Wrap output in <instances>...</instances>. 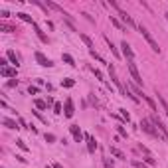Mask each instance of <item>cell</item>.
<instances>
[{"label":"cell","instance_id":"cell-11","mask_svg":"<svg viewBox=\"0 0 168 168\" xmlns=\"http://www.w3.org/2000/svg\"><path fill=\"white\" fill-rule=\"evenodd\" d=\"M6 56H8V59H10V61H12V63H14V66H16V67H18V66H20V59H18V56H16V52H12V50H8V52H6Z\"/></svg>","mask_w":168,"mask_h":168},{"label":"cell","instance_id":"cell-7","mask_svg":"<svg viewBox=\"0 0 168 168\" xmlns=\"http://www.w3.org/2000/svg\"><path fill=\"white\" fill-rule=\"evenodd\" d=\"M121 48H123V56L127 57V61H134V53H133V50H131V46H129L127 42H123Z\"/></svg>","mask_w":168,"mask_h":168},{"label":"cell","instance_id":"cell-19","mask_svg":"<svg viewBox=\"0 0 168 168\" xmlns=\"http://www.w3.org/2000/svg\"><path fill=\"white\" fill-rule=\"evenodd\" d=\"M129 89H131V91H133V93H134V95H137V97H138V95H140V97H143V95H144V93H143V91H140V87H138V85H137V83H133V85H131V87H129Z\"/></svg>","mask_w":168,"mask_h":168},{"label":"cell","instance_id":"cell-21","mask_svg":"<svg viewBox=\"0 0 168 168\" xmlns=\"http://www.w3.org/2000/svg\"><path fill=\"white\" fill-rule=\"evenodd\" d=\"M158 101H160V105H162V109H164V113H166V117H168V103H166V99L162 95H158Z\"/></svg>","mask_w":168,"mask_h":168},{"label":"cell","instance_id":"cell-12","mask_svg":"<svg viewBox=\"0 0 168 168\" xmlns=\"http://www.w3.org/2000/svg\"><path fill=\"white\" fill-rule=\"evenodd\" d=\"M18 16L20 20H24V22H28V24H32V26H36V22H34V18H32V16H28V14H24V12H18L16 14Z\"/></svg>","mask_w":168,"mask_h":168},{"label":"cell","instance_id":"cell-33","mask_svg":"<svg viewBox=\"0 0 168 168\" xmlns=\"http://www.w3.org/2000/svg\"><path fill=\"white\" fill-rule=\"evenodd\" d=\"M117 131H119V134H121V137H127V131H125V129H123V127H119V129H117Z\"/></svg>","mask_w":168,"mask_h":168},{"label":"cell","instance_id":"cell-8","mask_svg":"<svg viewBox=\"0 0 168 168\" xmlns=\"http://www.w3.org/2000/svg\"><path fill=\"white\" fill-rule=\"evenodd\" d=\"M69 131H71V134H73V138H75V143H81V138L85 137L83 133H81V129L77 127V125H71L69 127Z\"/></svg>","mask_w":168,"mask_h":168},{"label":"cell","instance_id":"cell-5","mask_svg":"<svg viewBox=\"0 0 168 168\" xmlns=\"http://www.w3.org/2000/svg\"><path fill=\"white\" fill-rule=\"evenodd\" d=\"M117 12H119V16H121V18H123V22H125V24H127V26H129V28H138V26H137V24H134V20H133V18H131V16H129L127 12H125V10H123V8H121V10H117Z\"/></svg>","mask_w":168,"mask_h":168},{"label":"cell","instance_id":"cell-38","mask_svg":"<svg viewBox=\"0 0 168 168\" xmlns=\"http://www.w3.org/2000/svg\"><path fill=\"white\" fill-rule=\"evenodd\" d=\"M164 16H166V20H168V12H166V14H164Z\"/></svg>","mask_w":168,"mask_h":168},{"label":"cell","instance_id":"cell-27","mask_svg":"<svg viewBox=\"0 0 168 168\" xmlns=\"http://www.w3.org/2000/svg\"><path fill=\"white\" fill-rule=\"evenodd\" d=\"M0 30H4V32H16V28H12V26H8V24H0Z\"/></svg>","mask_w":168,"mask_h":168},{"label":"cell","instance_id":"cell-4","mask_svg":"<svg viewBox=\"0 0 168 168\" xmlns=\"http://www.w3.org/2000/svg\"><path fill=\"white\" fill-rule=\"evenodd\" d=\"M140 127H143V131H144V133H148L150 137H158V133H156L154 125L150 123V119H143V121H140Z\"/></svg>","mask_w":168,"mask_h":168},{"label":"cell","instance_id":"cell-26","mask_svg":"<svg viewBox=\"0 0 168 168\" xmlns=\"http://www.w3.org/2000/svg\"><path fill=\"white\" fill-rule=\"evenodd\" d=\"M119 111H121V117H123V119H125V121H127V123L131 121V115H129V113H127V109H119Z\"/></svg>","mask_w":168,"mask_h":168},{"label":"cell","instance_id":"cell-28","mask_svg":"<svg viewBox=\"0 0 168 168\" xmlns=\"http://www.w3.org/2000/svg\"><path fill=\"white\" fill-rule=\"evenodd\" d=\"M93 73H95V77H97V79H101V81H105V79H103V73L99 71V69H95V67H93Z\"/></svg>","mask_w":168,"mask_h":168},{"label":"cell","instance_id":"cell-6","mask_svg":"<svg viewBox=\"0 0 168 168\" xmlns=\"http://www.w3.org/2000/svg\"><path fill=\"white\" fill-rule=\"evenodd\" d=\"M36 61L40 63V66H44V67H52V66H53L52 59H50V57H46L42 52H36Z\"/></svg>","mask_w":168,"mask_h":168},{"label":"cell","instance_id":"cell-20","mask_svg":"<svg viewBox=\"0 0 168 168\" xmlns=\"http://www.w3.org/2000/svg\"><path fill=\"white\" fill-rule=\"evenodd\" d=\"M111 24H113V26H115V28H117V30H125V26H123L121 22H119V20L115 18V16H111Z\"/></svg>","mask_w":168,"mask_h":168},{"label":"cell","instance_id":"cell-36","mask_svg":"<svg viewBox=\"0 0 168 168\" xmlns=\"http://www.w3.org/2000/svg\"><path fill=\"white\" fill-rule=\"evenodd\" d=\"M105 166H107V168H113V162H111V160H105Z\"/></svg>","mask_w":168,"mask_h":168},{"label":"cell","instance_id":"cell-16","mask_svg":"<svg viewBox=\"0 0 168 168\" xmlns=\"http://www.w3.org/2000/svg\"><path fill=\"white\" fill-rule=\"evenodd\" d=\"M105 42H107V44H109V50L113 52V56H115V57H121V53H119V50H117L115 46H113V42L109 40V38H105Z\"/></svg>","mask_w":168,"mask_h":168},{"label":"cell","instance_id":"cell-35","mask_svg":"<svg viewBox=\"0 0 168 168\" xmlns=\"http://www.w3.org/2000/svg\"><path fill=\"white\" fill-rule=\"evenodd\" d=\"M28 91H30L32 95H36V93H38V87H32V85H30V89H28Z\"/></svg>","mask_w":168,"mask_h":168},{"label":"cell","instance_id":"cell-17","mask_svg":"<svg viewBox=\"0 0 168 168\" xmlns=\"http://www.w3.org/2000/svg\"><path fill=\"white\" fill-rule=\"evenodd\" d=\"M61 59L67 63V66H75V59H73L71 56H69V53H63V56H61Z\"/></svg>","mask_w":168,"mask_h":168},{"label":"cell","instance_id":"cell-34","mask_svg":"<svg viewBox=\"0 0 168 168\" xmlns=\"http://www.w3.org/2000/svg\"><path fill=\"white\" fill-rule=\"evenodd\" d=\"M46 140H48V143H53V140H56V137H53V134H46Z\"/></svg>","mask_w":168,"mask_h":168},{"label":"cell","instance_id":"cell-14","mask_svg":"<svg viewBox=\"0 0 168 168\" xmlns=\"http://www.w3.org/2000/svg\"><path fill=\"white\" fill-rule=\"evenodd\" d=\"M2 125H6L8 129H20V127H18V123L12 121V119H8V117H4V119H2Z\"/></svg>","mask_w":168,"mask_h":168},{"label":"cell","instance_id":"cell-13","mask_svg":"<svg viewBox=\"0 0 168 168\" xmlns=\"http://www.w3.org/2000/svg\"><path fill=\"white\" fill-rule=\"evenodd\" d=\"M85 138H87V143H89V152H95V148H97V143H95V138L91 137V134H85Z\"/></svg>","mask_w":168,"mask_h":168},{"label":"cell","instance_id":"cell-18","mask_svg":"<svg viewBox=\"0 0 168 168\" xmlns=\"http://www.w3.org/2000/svg\"><path fill=\"white\" fill-rule=\"evenodd\" d=\"M109 150H111V154H113V156H117V158H125V154H123V152H121V150H119V148H117V146H111V148H109Z\"/></svg>","mask_w":168,"mask_h":168},{"label":"cell","instance_id":"cell-39","mask_svg":"<svg viewBox=\"0 0 168 168\" xmlns=\"http://www.w3.org/2000/svg\"><path fill=\"white\" fill-rule=\"evenodd\" d=\"M48 168H50V166H48Z\"/></svg>","mask_w":168,"mask_h":168},{"label":"cell","instance_id":"cell-25","mask_svg":"<svg viewBox=\"0 0 168 168\" xmlns=\"http://www.w3.org/2000/svg\"><path fill=\"white\" fill-rule=\"evenodd\" d=\"M144 162H146V164H150V166H154V164H156V160H154L150 154H146V156H144Z\"/></svg>","mask_w":168,"mask_h":168},{"label":"cell","instance_id":"cell-29","mask_svg":"<svg viewBox=\"0 0 168 168\" xmlns=\"http://www.w3.org/2000/svg\"><path fill=\"white\" fill-rule=\"evenodd\" d=\"M53 111L59 115V113H61V103H53Z\"/></svg>","mask_w":168,"mask_h":168},{"label":"cell","instance_id":"cell-37","mask_svg":"<svg viewBox=\"0 0 168 168\" xmlns=\"http://www.w3.org/2000/svg\"><path fill=\"white\" fill-rule=\"evenodd\" d=\"M53 168H63V166L61 164H53Z\"/></svg>","mask_w":168,"mask_h":168},{"label":"cell","instance_id":"cell-15","mask_svg":"<svg viewBox=\"0 0 168 168\" xmlns=\"http://www.w3.org/2000/svg\"><path fill=\"white\" fill-rule=\"evenodd\" d=\"M79 38H81V40H83V44H85V46H87V48H89V52H91V50H93V42H91V38H89L87 34H81Z\"/></svg>","mask_w":168,"mask_h":168},{"label":"cell","instance_id":"cell-23","mask_svg":"<svg viewBox=\"0 0 168 168\" xmlns=\"http://www.w3.org/2000/svg\"><path fill=\"white\" fill-rule=\"evenodd\" d=\"M36 107H38V109H48V101H42V99H36Z\"/></svg>","mask_w":168,"mask_h":168},{"label":"cell","instance_id":"cell-24","mask_svg":"<svg viewBox=\"0 0 168 168\" xmlns=\"http://www.w3.org/2000/svg\"><path fill=\"white\" fill-rule=\"evenodd\" d=\"M61 85H63V87H73L75 81H73V79H63V81H61Z\"/></svg>","mask_w":168,"mask_h":168},{"label":"cell","instance_id":"cell-2","mask_svg":"<svg viewBox=\"0 0 168 168\" xmlns=\"http://www.w3.org/2000/svg\"><path fill=\"white\" fill-rule=\"evenodd\" d=\"M138 32H140V34H143V38H144V40L146 42H148V46L150 48H152V52H156V53H160V48H158V44H156V40H154V38L152 36H150V32L148 30H146L144 28V26H138V28H137Z\"/></svg>","mask_w":168,"mask_h":168},{"label":"cell","instance_id":"cell-1","mask_svg":"<svg viewBox=\"0 0 168 168\" xmlns=\"http://www.w3.org/2000/svg\"><path fill=\"white\" fill-rule=\"evenodd\" d=\"M150 123L154 125V129H156V133H158V137H160L162 140H164V143H168V129L164 127V123H162L156 115L150 117Z\"/></svg>","mask_w":168,"mask_h":168},{"label":"cell","instance_id":"cell-10","mask_svg":"<svg viewBox=\"0 0 168 168\" xmlns=\"http://www.w3.org/2000/svg\"><path fill=\"white\" fill-rule=\"evenodd\" d=\"M0 73L4 75V77H16V67H0Z\"/></svg>","mask_w":168,"mask_h":168},{"label":"cell","instance_id":"cell-9","mask_svg":"<svg viewBox=\"0 0 168 168\" xmlns=\"http://www.w3.org/2000/svg\"><path fill=\"white\" fill-rule=\"evenodd\" d=\"M73 113H75V109H73V101H71V99H66V117L71 119Z\"/></svg>","mask_w":168,"mask_h":168},{"label":"cell","instance_id":"cell-30","mask_svg":"<svg viewBox=\"0 0 168 168\" xmlns=\"http://www.w3.org/2000/svg\"><path fill=\"white\" fill-rule=\"evenodd\" d=\"M16 144H18L22 150H28V146H26V143H24V140H16Z\"/></svg>","mask_w":168,"mask_h":168},{"label":"cell","instance_id":"cell-31","mask_svg":"<svg viewBox=\"0 0 168 168\" xmlns=\"http://www.w3.org/2000/svg\"><path fill=\"white\" fill-rule=\"evenodd\" d=\"M133 166H134V168H144V162H137V160H133Z\"/></svg>","mask_w":168,"mask_h":168},{"label":"cell","instance_id":"cell-3","mask_svg":"<svg viewBox=\"0 0 168 168\" xmlns=\"http://www.w3.org/2000/svg\"><path fill=\"white\" fill-rule=\"evenodd\" d=\"M127 66H129V71H131V75H133V81L140 87V85H143V77H140L138 69H137V66H134V61H127Z\"/></svg>","mask_w":168,"mask_h":168},{"label":"cell","instance_id":"cell-22","mask_svg":"<svg viewBox=\"0 0 168 168\" xmlns=\"http://www.w3.org/2000/svg\"><path fill=\"white\" fill-rule=\"evenodd\" d=\"M143 99H144V101H146V103H148V105H150V109H152V111H156V103H154L152 99H150L148 95H143Z\"/></svg>","mask_w":168,"mask_h":168},{"label":"cell","instance_id":"cell-32","mask_svg":"<svg viewBox=\"0 0 168 168\" xmlns=\"http://www.w3.org/2000/svg\"><path fill=\"white\" fill-rule=\"evenodd\" d=\"M18 85V79H12V81H8V87H16Z\"/></svg>","mask_w":168,"mask_h":168}]
</instances>
